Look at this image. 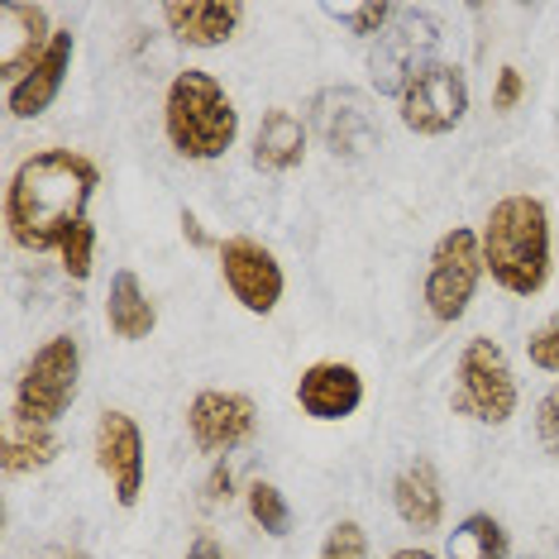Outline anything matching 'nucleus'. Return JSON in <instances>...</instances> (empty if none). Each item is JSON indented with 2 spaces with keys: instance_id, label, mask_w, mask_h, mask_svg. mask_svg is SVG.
<instances>
[{
  "instance_id": "nucleus-28",
  "label": "nucleus",
  "mask_w": 559,
  "mask_h": 559,
  "mask_svg": "<svg viewBox=\"0 0 559 559\" xmlns=\"http://www.w3.org/2000/svg\"><path fill=\"white\" fill-rule=\"evenodd\" d=\"M521 92H526V82H521V72L516 68H502L498 72V86H492V110H512Z\"/></svg>"
},
{
  "instance_id": "nucleus-30",
  "label": "nucleus",
  "mask_w": 559,
  "mask_h": 559,
  "mask_svg": "<svg viewBox=\"0 0 559 559\" xmlns=\"http://www.w3.org/2000/svg\"><path fill=\"white\" fill-rule=\"evenodd\" d=\"M182 235H187V239H192V245H197V249H211V235H206V230H201V221H197V215H192V211H182Z\"/></svg>"
},
{
  "instance_id": "nucleus-1",
  "label": "nucleus",
  "mask_w": 559,
  "mask_h": 559,
  "mask_svg": "<svg viewBox=\"0 0 559 559\" xmlns=\"http://www.w3.org/2000/svg\"><path fill=\"white\" fill-rule=\"evenodd\" d=\"M96 182V163L72 154V148H44V154L24 158L5 187L10 239L29 253L62 249V239L86 221Z\"/></svg>"
},
{
  "instance_id": "nucleus-13",
  "label": "nucleus",
  "mask_w": 559,
  "mask_h": 559,
  "mask_svg": "<svg viewBox=\"0 0 559 559\" xmlns=\"http://www.w3.org/2000/svg\"><path fill=\"white\" fill-rule=\"evenodd\" d=\"M58 29H48V10L29 5V0H5L0 5V78H10L15 86L24 72L34 68Z\"/></svg>"
},
{
  "instance_id": "nucleus-7",
  "label": "nucleus",
  "mask_w": 559,
  "mask_h": 559,
  "mask_svg": "<svg viewBox=\"0 0 559 559\" xmlns=\"http://www.w3.org/2000/svg\"><path fill=\"white\" fill-rule=\"evenodd\" d=\"M440 44V24L426 15V10H397L392 24L378 34L373 53H368V68H373V86L388 96H402V86L416 78L421 68H430Z\"/></svg>"
},
{
  "instance_id": "nucleus-9",
  "label": "nucleus",
  "mask_w": 559,
  "mask_h": 559,
  "mask_svg": "<svg viewBox=\"0 0 559 559\" xmlns=\"http://www.w3.org/2000/svg\"><path fill=\"white\" fill-rule=\"evenodd\" d=\"M221 277L230 287V297L253 316H269L283 301V263L273 259V249H263L259 239H225L221 245Z\"/></svg>"
},
{
  "instance_id": "nucleus-27",
  "label": "nucleus",
  "mask_w": 559,
  "mask_h": 559,
  "mask_svg": "<svg viewBox=\"0 0 559 559\" xmlns=\"http://www.w3.org/2000/svg\"><path fill=\"white\" fill-rule=\"evenodd\" d=\"M536 440L545 444V454L559 460V383L536 402Z\"/></svg>"
},
{
  "instance_id": "nucleus-10",
  "label": "nucleus",
  "mask_w": 559,
  "mask_h": 559,
  "mask_svg": "<svg viewBox=\"0 0 559 559\" xmlns=\"http://www.w3.org/2000/svg\"><path fill=\"white\" fill-rule=\"evenodd\" d=\"M311 124L335 158H364L368 148H378V120L368 110L364 92H354V86H330V92L316 96Z\"/></svg>"
},
{
  "instance_id": "nucleus-24",
  "label": "nucleus",
  "mask_w": 559,
  "mask_h": 559,
  "mask_svg": "<svg viewBox=\"0 0 559 559\" xmlns=\"http://www.w3.org/2000/svg\"><path fill=\"white\" fill-rule=\"evenodd\" d=\"M58 253H62V273H68L72 283H86V277H92V253H96V230H92V221H82L78 230L62 239Z\"/></svg>"
},
{
  "instance_id": "nucleus-32",
  "label": "nucleus",
  "mask_w": 559,
  "mask_h": 559,
  "mask_svg": "<svg viewBox=\"0 0 559 559\" xmlns=\"http://www.w3.org/2000/svg\"><path fill=\"white\" fill-rule=\"evenodd\" d=\"M388 559H436V555H430V550H392Z\"/></svg>"
},
{
  "instance_id": "nucleus-31",
  "label": "nucleus",
  "mask_w": 559,
  "mask_h": 559,
  "mask_svg": "<svg viewBox=\"0 0 559 559\" xmlns=\"http://www.w3.org/2000/svg\"><path fill=\"white\" fill-rule=\"evenodd\" d=\"M187 559H230V555H225V550H221V545H215L211 536H201V540L192 545V550H187Z\"/></svg>"
},
{
  "instance_id": "nucleus-5",
  "label": "nucleus",
  "mask_w": 559,
  "mask_h": 559,
  "mask_svg": "<svg viewBox=\"0 0 559 559\" xmlns=\"http://www.w3.org/2000/svg\"><path fill=\"white\" fill-rule=\"evenodd\" d=\"M78 378H82V345L72 335H53L24 364L15 388V416L34 426H58V416L78 397Z\"/></svg>"
},
{
  "instance_id": "nucleus-16",
  "label": "nucleus",
  "mask_w": 559,
  "mask_h": 559,
  "mask_svg": "<svg viewBox=\"0 0 559 559\" xmlns=\"http://www.w3.org/2000/svg\"><path fill=\"white\" fill-rule=\"evenodd\" d=\"M163 24L173 29V39L192 48H221L245 24V5L239 0H168L163 5Z\"/></svg>"
},
{
  "instance_id": "nucleus-6",
  "label": "nucleus",
  "mask_w": 559,
  "mask_h": 559,
  "mask_svg": "<svg viewBox=\"0 0 559 559\" xmlns=\"http://www.w3.org/2000/svg\"><path fill=\"white\" fill-rule=\"evenodd\" d=\"M483 277V239L468 225H454L436 239L430 249V273H426V307L440 325H454L468 311Z\"/></svg>"
},
{
  "instance_id": "nucleus-33",
  "label": "nucleus",
  "mask_w": 559,
  "mask_h": 559,
  "mask_svg": "<svg viewBox=\"0 0 559 559\" xmlns=\"http://www.w3.org/2000/svg\"><path fill=\"white\" fill-rule=\"evenodd\" d=\"M62 559H92V555H62Z\"/></svg>"
},
{
  "instance_id": "nucleus-29",
  "label": "nucleus",
  "mask_w": 559,
  "mask_h": 559,
  "mask_svg": "<svg viewBox=\"0 0 559 559\" xmlns=\"http://www.w3.org/2000/svg\"><path fill=\"white\" fill-rule=\"evenodd\" d=\"M230 488H235L230 464H225V460H215L211 478H206V502H211V507H215V502H225V498H230Z\"/></svg>"
},
{
  "instance_id": "nucleus-18",
  "label": "nucleus",
  "mask_w": 559,
  "mask_h": 559,
  "mask_svg": "<svg viewBox=\"0 0 559 559\" xmlns=\"http://www.w3.org/2000/svg\"><path fill=\"white\" fill-rule=\"evenodd\" d=\"M301 154H307V124H301V116H292L283 106L263 110L259 134H253V168L292 173L301 163Z\"/></svg>"
},
{
  "instance_id": "nucleus-2",
  "label": "nucleus",
  "mask_w": 559,
  "mask_h": 559,
  "mask_svg": "<svg viewBox=\"0 0 559 559\" xmlns=\"http://www.w3.org/2000/svg\"><path fill=\"white\" fill-rule=\"evenodd\" d=\"M483 273L512 297H536L550 283V211L540 197H502L483 225Z\"/></svg>"
},
{
  "instance_id": "nucleus-26",
  "label": "nucleus",
  "mask_w": 559,
  "mask_h": 559,
  "mask_svg": "<svg viewBox=\"0 0 559 559\" xmlns=\"http://www.w3.org/2000/svg\"><path fill=\"white\" fill-rule=\"evenodd\" d=\"M526 359L545 368V373H559V311L545 321L540 330H531V340H526Z\"/></svg>"
},
{
  "instance_id": "nucleus-21",
  "label": "nucleus",
  "mask_w": 559,
  "mask_h": 559,
  "mask_svg": "<svg viewBox=\"0 0 559 559\" xmlns=\"http://www.w3.org/2000/svg\"><path fill=\"white\" fill-rule=\"evenodd\" d=\"M444 559H507V526L492 512H474L450 531Z\"/></svg>"
},
{
  "instance_id": "nucleus-17",
  "label": "nucleus",
  "mask_w": 559,
  "mask_h": 559,
  "mask_svg": "<svg viewBox=\"0 0 559 559\" xmlns=\"http://www.w3.org/2000/svg\"><path fill=\"white\" fill-rule=\"evenodd\" d=\"M392 507L412 531H436L444 521V483L430 460H412L392 478Z\"/></svg>"
},
{
  "instance_id": "nucleus-25",
  "label": "nucleus",
  "mask_w": 559,
  "mask_h": 559,
  "mask_svg": "<svg viewBox=\"0 0 559 559\" xmlns=\"http://www.w3.org/2000/svg\"><path fill=\"white\" fill-rule=\"evenodd\" d=\"M321 559H368V536L359 521H335L321 545Z\"/></svg>"
},
{
  "instance_id": "nucleus-15",
  "label": "nucleus",
  "mask_w": 559,
  "mask_h": 559,
  "mask_svg": "<svg viewBox=\"0 0 559 559\" xmlns=\"http://www.w3.org/2000/svg\"><path fill=\"white\" fill-rule=\"evenodd\" d=\"M72 53H78V39H72V29H58L53 44H48V53L34 62V68L24 72L15 86H10V116H15V120H39L44 110L58 100L62 82H68Z\"/></svg>"
},
{
  "instance_id": "nucleus-20",
  "label": "nucleus",
  "mask_w": 559,
  "mask_h": 559,
  "mask_svg": "<svg viewBox=\"0 0 559 559\" xmlns=\"http://www.w3.org/2000/svg\"><path fill=\"white\" fill-rule=\"evenodd\" d=\"M58 450L62 444L53 436V426H34V421H24V416L10 412V421H5V468L10 474H29V468L53 464Z\"/></svg>"
},
{
  "instance_id": "nucleus-23",
  "label": "nucleus",
  "mask_w": 559,
  "mask_h": 559,
  "mask_svg": "<svg viewBox=\"0 0 559 559\" xmlns=\"http://www.w3.org/2000/svg\"><path fill=\"white\" fill-rule=\"evenodd\" d=\"M325 15L330 20H340V24H349V34H359V39H378V34L392 24V15L397 10L392 5H378V0H368V5H325Z\"/></svg>"
},
{
  "instance_id": "nucleus-4",
  "label": "nucleus",
  "mask_w": 559,
  "mask_h": 559,
  "mask_svg": "<svg viewBox=\"0 0 559 559\" xmlns=\"http://www.w3.org/2000/svg\"><path fill=\"white\" fill-rule=\"evenodd\" d=\"M450 406H454V416H468V421H483V426L512 421V412H516V378H512V364H507V354H502L498 340L478 335V340H468V345H464L460 368H454Z\"/></svg>"
},
{
  "instance_id": "nucleus-34",
  "label": "nucleus",
  "mask_w": 559,
  "mask_h": 559,
  "mask_svg": "<svg viewBox=\"0 0 559 559\" xmlns=\"http://www.w3.org/2000/svg\"><path fill=\"white\" fill-rule=\"evenodd\" d=\"M526 559H531V555H526Z\"/></svg>"
},
{
  "instance_id": "nucleus-19",
  "label": "nucleus",
  "mask_w": 559,
  "mask_h": 559,
  "mask_svg": "<svg viewBox=\"0 0 559 559\" xmlns=\"http://www.w3.org/2000/svg\"><path fill=\"white\" fill-rule=\"evenodd\" d=\"M106 321L120 340H148L158 325V307L148 301L144 283H139L134 269H120L110 277V292H106Z\"/></svg>"
},
{
  "instance_id": "nucleus-8",
  "label": "nucleus",
  "mask_w": 559,
  "mask_h": 559,
  "mask_svg": "<svg viewBox=\"0 0 559 559\" xmlns=\"http://www.w3.org/2000/svg\"><path fill=\"white\" fill-rule=\"evenodd\" d=\"M397 110H402V124L412 134H450L460 130L464 116H468V82L454 62H430L421 68L412 82L402 86L397 96Z\"/></svg>"
},
{
  "instance_id": "nucleus-11",
  "label": "nucleus",
  "mask_w": 559,
  "mask_h": 559,
  "mask_svg": "<svg viewBox=\"0 0 559 559\" xmlns=\"http://www.w3.org/2000/svg\"><path fill=\"white\" fill-rule=\"evenodd\" d=\"M253 426H259V406H253L245 392L206 388V392H197L192 397V406H187V430H192L201 454L239 450V444L253 436Z\"/></svg>"
},
{
  "instance_id": "nucleus-14",
  "label": "nucleus",
  "mask_w": 559,
  "mask_h": 559,
  "mask_svg": "<svg viewBox=\"0 0 559 559\" xmlns=\"http://www.w3.org/2000/svg\"><path fill=\"white\" fill-rule=\"evenodd\" d=\"M297 402L311 421H345L364 406V378L354 364L340 359H321L301 373L297 383Z\"/></svg>"
},
{
  "instance_id": "nucleus-12",
  "label": "nucleus",
  "mask_w": 559,
  "mask_h": 559,
  "mask_svg": "<svg viewBox=\"0 0 559 559\" xmlns=\"http://www.w3.org/2000/svg\"><path fill=\"white\" fill-rule=\"evenodd\" d=\"M96 464L110 478L120 507H134L144 492V436L130 412H100L96 421Z\"/></svg>"
},
{
  "instance_id": "nucleus-3",
  "label": "nucleus",
  "mask_w": 559,
  "mask_h": 559,
  "mask_svg": "<svg viewBox=\"0 0 559 559\" xmlns=\"http://www.w3.org/2000/svg\"><path fill=\"white\" fill-rule=\"evenodd\" d=\"M163 130H168L173 154H182L192 163H211L235 148L239 110L211 72L187 68V72H177L168 96H163Z\"/></svg>"
},
{
  "instance_id": "nucleus-22",
  "label": "nucleus",
  "mask_w": 559,
  "mask_h": 559,
  "mask_svg": "<svg viewBox=\"0 0 559 559\" xmlns=\"http://www.w3.org/2000/svg\"><path fill=\"white\" fill-rule=\"evenodd\" d=\"M249 516H253V526H263L269 536L283 540L287 531H292V507L283 498V488L277 483H249Z\"/></svg>"
}]
</instances>
